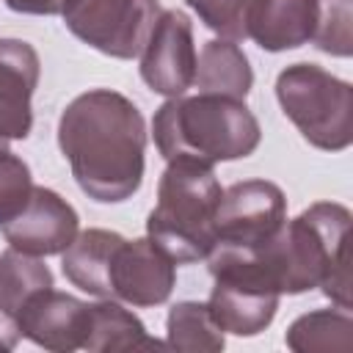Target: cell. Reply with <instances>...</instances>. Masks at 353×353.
I'll return each instance as SVG.
<instances>
[{
  "label": "cell",
  "mask_w": 353,
  "mask_h": 353,
  "mask_svg": "<svg viewBox=\"0 0 353 353\" xmlns=\"http://www.w3.org/2000/svg\"><path fill=\"white\" fill-rule=\"evenodd\" d=\"M58 146L88 199L119 204L138 193L146 168V121L130 97L113 88L77 94L58 119Z\"/></svg>",
  "instance_id": "6da1fadb"
},
{
  "label": "cell",
  "mask_w": 353,
  "mask_h": 353,
  "mask_svg": "<svg viewBox=\"0 0 353 353\" xmlns=\"http://www.w3.org/2000/svg\"><path fill=\"white\" fill-rule=\"evenodd\" d=\"M347 232L350 210L345 204L314 201L292 221H284L279 234L256 251L281 295L320 287L339 309H350Z\"/></svg>",
  "instance_id": "7a4b0ae2"
},
{
  "label": "cell",
  "mask_w": 353,
  "mask_h": 353,
  "mask_svg": "<svg viewBox=\"0 0 353 353\" xmlns=\"http://www.w3.org/2000/svg\"><path fill=\"white\" fill-rule=\"evenodd\" d=\"M154 146L168 160L204 165L243 160L256 152L262 127L245 99L196 94L165 99L152 119Z\"/></svg>",
  "instance_id": "3957f363"
},
{
  "label": "cell",
  "mask_w": 353,
  "mask_h": 353,
  "mask_svg": "<svg viewBox=\"0 0 353 353\" xmlns=\"http://www.w3.org/2000/svg\"><path fill=\"white\" fill-rule=\"evenodd\" d=\"M221 182L212 165L168 160L157 182V204L146 218V237L176 265H193L215 248V210Z\"/></svg>",
  "instance_id": "277c9868"
},
{
  "label": "cell",
  "mask_w": 353,
  "mask_h": 353,
  "mask_svg": "<svg viewBox=\"0 0 353 353\" xmlns=\"http://www.w3.org/2000/svg\"><path fill=\"white\" fill-rule=\"evenodd\" d=\"M276 99L303 141L323 152L353 143V85L317 63H290L276 77Z\"/></svg>",
  "instance_id": "5b68a950"
},
{
  "label": "cell",
  "mask_w": 353,
  "mask_h": 353,
  "mask_svg": "<svg viewBox=\"0 0 353 353\" xmlns=\"http://www.w3.org/2000/svg\"><path fill=\"white\" fill-rule=\"evenodd\" d=\"M212 290L207 309L223 334L256 336L279 312V287L259 251L212 248L207 256Z\"/></svg>",
  "instance_id": "8992f818"
},
{
  "label": "cell",
  "mask_w": 353,
  "mask_h": 353,
  "mask_svg": "<svg viewBox=\"0 0 353 353\" xmlns=\"http://www.w3.org/2000/svg\"><path fill=\"white\" fill-rule=\"evenodd\" d=\"M160 11V0H63L61 17L83 44L132 61L141 55Z\"/></svg>",
  "instance_id": "52a82bcc"
},
{
  "label": "cell",
  "mask_w": 353,
  "mask_h": 353,
  "mask_svg": "<svg viewBox=\"0 0 353 353\" xmlns=\"http://www.w3.org/2000/svg\"><path fill=\"white\" fill-rule=\"evenodd\" d=\"M287 221V199L276 182L243 179L221 193L215 210V248L256 251Z\"/></svg>",
  "instance_id": "ba28073f"
},
{
  "label": "cell",
  "mask_w": 353,
  "mask_h": 353,
  "mask_svg": "<svg viewBox=\"0 0 353 353\" xmlns=\"http://www.w3.org/2000/svg\"><path fill=\"white\" fill-rule=\"evenodd\" d=\"M176 284V262L149 237L127 240L119 234L105 276V298L149 309L171 298Z\"/></svg>",
  "instance_id": "9c48e42d"
},
{
  "label": "cell",
  "mask_w": 353,
  "mask_h": 353,
  "mask_svg": "<svg viewBox=\"0 0 353 353\" xmlns=\"http://www.w3.org/2000/svg\"><path fill=\"white\" fill-rule=\"evenodd\" d=\"M141 80L160 97H182L193 85L196 74V41L190 17L179 8L160 11L143 50Z\"/></svg>",
  "instance_id": "30bf717a"
},
{
  "label": "cell",
  "mask_w": 353,
  "mask_h": 353,
  "mask_svg": "<svg viewBox=\"0 0 353 353\" xmlns=\"http://www.w3.org/2000/svg\"><path fill=\"white\" fill-rule=\"evenodd\" d=\"M6 243L30 256L63 254L80 232L74 207L55 190L33 185L28 204L0 226Z\"/></svg>",
  "instance_id": "8fae6325"
},
{
  "label": "cell",
  "mask_w": 353,
  "mask_h": 353,
  "mask_svg": "<svg viewBox=\"0 0 353 353\" xmlns=\"http://www.w3.org/2000/svg\"><path fill=\"white\" fill-rule=\"evenodd\" d=\"M85 325H88V303L69 292H58L52 287L33 292L17 314L19 336L52 353L83 350Z\"/></svg>",
  "instance_id": "7c38bea8"
},
{
  "label": "cell",
  "mask_w": 353,
  "mask_h": 353,
  "mask_svg": "<svg viewBox=\"0 0 353 353\" xmlns=\"http://www.w3.org/2000/svg\"><path fill=\"white\" fill-rule=\"evenodd\" d=\"M41 77V61L33 44L0 39V146L25 141L33 130V91Z\"/></svg>",
  "instance_id": "4fadbf2b"
},
{
  "label": "cell",
  "mask_w": 353,
  "mask_h": 353,
  "mask_svg": "<svg viewBox=\"0 0 353 353\" xmlns=\"http://www.w3.org/2000/svg\"><path fill=\"white\" fill-rule=\"evenodd\" d=\"M317 0H254L245 19V39L265 52H284L312 41L317 28Z\"/></svg>",
  "instance_id": "5bb4252c"
},
{
  "label": "cell",
  "mask_w": 353,
  "mask_h": 353,
  "mask_svg": "<svg viewBox=\"0 0 353 353\" xmlns=\"http://www.w3.org/2000/svg\"><path fill=\"white\" fill-rule=\"evenodd\" d=\"M193 85L199 94L245 99L254 85V72L248 55L229 39H212L196 52V74Z\"/></svg>",
  "instance_id": "9a60e30c"
},
{
  "label": "cell",
  "mask_w": 353,
  "mask_h": 353,
  "mask_svg": "<svg viewBox=\"0 0 353 353\" xmlns=\"http://www.w3.org/2000/svg\"><path fill=\"white\" fill-rule=\"evenodd\" d=\"M160 342L146 334V325L121 306V301L102 298L99 303H88V325L83 350L108 353V350H130V347H157Z\"/></svg>",
  "instance_id": "2e32d148"
},
{
  "label": "cell",
  "mask_w": 353,
  "mask_h": 353,
  "mask_svg": "<svg viewBox=\"0 0 353 353\" xmlns=\"http://www.w3.org/2000/svg\"><path fill=\"white\" fill-rule=\"evenodd\" d=\"M284 342L295 353H345L353 345L347 309H314L292 320Z\"/></svg>",
  "instance_id": "e0dca14e"
},
{
  "label": "cell",
  "mask_w": 353,
  "mask_h": 353,
  "mask_svg": "<svg viewBox=\"0 0 353 353\" xmlns=\"http://www.w3.org/2000/svg\"><path fill=\"white\" fill-rule=\"evenodd\" d=\"M52 287V270L41 262V256L22 254L8 245V251L0 254V317L17 325V314L22 303L44 290Z\"/></svg>",
  "instance_id": "ac0fdd59"
},
{
  "label": "cell",
  "mask_w": 353,
  "mask_h": 353,
  "mask_svg": "<svg viewBox=\"0 0 353 353\" xmlns=\"http://www.w3.org/2000/svg\"><path fill=\"white\" fill-rule=\"evenodd\" d=\"M165 342L168 347L193 350V353H218L226 345L223 331L212 320L207 303L199 301H179L168 309Z\"/></svg>",
  "instance_id": "d6986e66"
},
{
  "label": "cell",
  "mask_w": 353,
  "mask_h": 353,
  "mask_svg": "<svg viewBox=\"0 0 353 353\" xmlns=\"http://www.w3.org/2000/svg\"><path fill=\"white\" fill-rule=\"evenodd\" d=\"M320 14H317V28H314V47L336 55V58H347L353 52V0H317Z\"/></svg>",
  "instance_id": "ffe728a7"
},
{
  "label": "cell",
  "mask_w": 353,
  "mask_h": 353,
  "mask_svg": "<svg viewBox=\"0 0 353 353\" xmlns=\"http://www.w3.org/2000/svg\"><path fill=\"white\" fill-rule=\"evenodd\" d=\"M33 176L28 163L8 146H0V226L11 221L30 199Z\"/></svg>",
  "instance_id": "44dd1931"
},
{
  "label": "cell",
  "mask_w": 353,
  "mask_h": 353,
  "mask_svg": "<svg viewBox=\"0 0 353 353\" xmlns=\"http://www.w3.org/2000/svg\"><path fill=\"white\" fill-rule=\"evenodd\" d=\"M185 3L221 39H229V41L245 39V19L254 0H185Z\"/></svg>",
  "instance_id": "7402d4cb"
},
{
  "label": "cell",
  "mask_w": 353,
  "mask_h": 353,
  "mask_svg": "<svg viewBox=\"0 0 353 353\" xmlns=\"http://www.w3.org/2000/svg\"><path fill=\"white\" fill-rule=\"evenodd\" d=\"M17 14H33V17H55L63 8V0H3Z\"/></svg>",
  "instance_id": "603a6c76"
},
{
  "label": "cell",
  "mask_w": 353,
  "mask_h": 353,
  "mask_svg": "<svg viewBox=\"0 0 353 353\" xmlns=\"http://www.w3.org/2000/svg\"><path fill=\"white\" fill-rule=\"evenodd\" d=\"M17 342H19L17 325L0 317V350H11V347H17Z\"/></svg>",
  "instance_id": "cb8c5ba5"
}]
</instances>
